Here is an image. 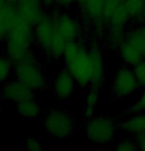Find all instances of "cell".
<instances>
[{"label": "cell", "instance_id": "1", "mask_svg": "<svg viewBox=\"0 0 145 151\" xmlns=\"http://www.w3.org/2000/svg\"><path fill=\"white\" fill-rule=\"evenodd\" d=\"M64 69L76 81L78 86L89 87L92 81V65L89 43L83 37L69 42L62 56Z\"/></svg>", "mask_w": 145, "mask_h": 151}, {"label": "cell", "instance_id": "2", "mask_svg": "<svg viewBox=\"0 0 145 151\" xmlns=\"http://www.w3.org/2000/svg\"><path fill=\"white\" fill-rule=\"evenodd\" d=\"M35 44L34 26L18 14L4 39V54L13 63L33 52Z\"/></svg>", "mask_w": 145, "mask_h": 151}, {"label": "cell", "instance_id": "3", "mask_svg": "<svg viewBox=\"0 0 145 151\" xmlns=\"http://www.w3.org/2000/svg\"><path fill=\"white\" fill-rule=\"evenodd\" d=\"M13 78L26 84L34 91H43L47 86L43 65L40 58L34 52L14 63Z\"/></svg>", "mask_w": 145, "mask_h": 151}, {"label": "cell", "instance_id": "4", "mask_svg": "<svg viewBox=\"0 0 145 151\" xmlns=\"http://www.w3.org/2000/svg\"><path fill=\"white\" fill-rule=\"evenodd\" d=\"M119 124L108 116H96L86 121L84 134L90 142L97 145H107L116 137Z\"/></svg>", "mask_w": 145, "mask_h": 151}, {"label": "cell", "instance_id": "5", "mask_svg": "<svg viewBox=\"0 0 145 151\" xmlns=\"http://www.w3.org/2000/svg\"><path fill=\"white\" fill-rule=\"evenodd\" d=\"M141 87L131 67L123 65L114 72L110 83V91L114 99H125L134 95Z\"/></svg>", "mask_w": 145, "mask_h": 151}, {"label": "cell", "instance_id": "6", "mask_svg": "<svg viewBox=\"0 0 145 151\" xmlns=\"http://www.w3.org/2000/svg\"><path fill=\"white\" fill-rule=\"evenodd\" d=\"M44 127L47 132L55 138L70 137L76 129L74 119L67 111L50 109L44 120Z\"/></svg>", "mask_w": 145, "mask_h": 151}, {"label": "cell", "instance_id": "7", "mask_svg": "<svg viewBox=\"0 0 145 151\" xmlns=\"http://www.w3.org/2000/svg\"><path fill=\"white\" fill-rule=\"evenodd\" d=\"M50 13L53 19L56 34L64 38L68 43L82 38L84 28L79 18L74 17L67 11L59 10L55 7H53Z\"/></svg>", "mask_w": 145, "mask_h": 151}, {"label": "cell", "instance_id": "8", "mask_svg": "<svg viewBox=\"0 0 145 151\" xmlns=\"http://www.w3.org/2000/svg\"><path fill=\"white\" fill-rule=\"evenodd\" d=\"M34 34L36 46L47 55L55 35V26L50 12H47V14L34 26Z\"/></svg>", "mask_w": 145, "mask_h": 151}, {"label": "cell", "instance_id": "9", "mask_svg": "<svg viewBox=\"0 0 145 151\" xmlns=\"http://www.w3.org/2000/svg\"><path fill=\"white\" fill-rule=\"evenodd\" d=\"M35 92L36 91L21 83L20 81L16 80L15 78H11L10 80L2 83L0 97L5 101L18 104L27 99L35 98Z\"/></svg>", "mask_w": 145, "mask_h": 151}, {"label": "cell", "instance_id": "10", "mask_svg": "<svg viewBox=\"0 0 145 151\" xmlns=\"http://www.w3.org/2000/svg\"><path fill=\"white\" fill-rule=\"evenodd\" d=\"M89 53L92 65L91 86L102 88L106 80V65L103 55V49L100 42L94 40L89 43Z\"/></svg>", "mask_w": 145, "mask_h": 151}, {"label": "cell", "instance_id": "11", "mask_svg": "<svg viewBox=\"0 0 145 151\" xmlns=\"http://www.w3.org/2000/svg\"><path fill=\"white\" fill-rule=\"evenodd\" d=\"M77 86L78 84L74 78L64 69L53 78L50 89L57 99L64 101L74 94Z\"/></svg>", "mask_w": 145, "mask_h": 151}, {"label": "cell", "instance_id": "12", "mask_svg": "<svg viewBox=\"0 0 145 151\" xmlns=\"http://www.w3.org/2000/svg\"><path fill=\"white\" fill-rule=\"evenodd\" d=\"M18 14L23 20L35 26L47 14L41 0H20L16 4Z\"/></svg>", "mask_w": 145, "mask_h": 151}, {"label": "cell", "instance_id": "13", "mask_svg": "<svg viewBox=\"0 0 145 151\" xmlns=\"http://www.w3.org/2000/svg\"><path fill=\"white\" fill-rule=\"evenodd\" d=\"M117 52L122 64L131 68L144 59L139 48L126 37L117 49Z\"/></svg>", "mask_w": 145, "mask_h": 151}, {"label": "cell", "instance_id": "14", "mask_svg": "<svg viewBox=\"0 0 145 151\" xmlns=\"http://www.w3.org/2000/svg\"><path fill=\"white\" fill-rule=\"evenodd\" d=\"M119 128L122 132L136 137L145 134V112L128 114L119 123Z\"/></svg>", "mask_w": 145, "mask_h": 151}, {"label": "cell", "instance_id": "15", "mask_svg": "<svg viewBox=\"0 0 145 151\" xmlns=\"http://www.w3.org/2000/svg\"><path fill=\"white\" fill-rule=\"evenodd\" d=\"M17 17L16 4L0 0V42H4L9 29Z\"/></svg>", "mask_w": 145, "mask_h": 151}, {"label": "cell", "instance_id": "16", "mask_svg": "<svg viewBox=\"0 0 145 151\" xmlns=\"http://www.w3.org/2000/svg\"><path fill=\"white\" fill-rule=\"evenodd\" d=\"M128 31V29L126 28L108 26L104 37L106 47H108L109 49L117 50L119 45L122 44V42L125 40Z\"/></svg>", "mask_w": 145, "mask_h": 151}, {"label": "cell", "instance_id": "17", "mask_svg": "<svg viewBox=\"0 0 145 151\" xmlns=\"http://www.w3.org/2000/svg\"><path fill=\"white\" fill-rule=\"evenodd\" d=\"M16 112L24 119L33 120L40 116L42 108L40 103L35 98H30L16 104Z\"/></svg>", "mask_w": 145, "mask_h": 151}, {"label": "cell", "instance_id": "18", "mask_svg": "<svg viewBox=\"0 0 145 151\" xmlns=\"http://www.w3.org/2000/svg\"><path fill=\"white\" fill-rule=\"evenodd\" d=\"M107 24L108 26H114V27L129 29V26L131 24V19L125 8V3H122L114 10V13L111 14V16L107 21Z\"/></svg>", "mask_w": 145, "mask_h": 151}, {"label": "cell", "instance_id": "19", "mask_svg": "<svg viewBox=\"0 0 145 151\" xmlns=\"http://www.w3.org/2000/svg\"><path fill=\"white\" fill-rule=\"evenodd\" d=\"M125 5L131 19V23L133 25L141 24V17L145 8V0H126Z\"/></svg>", "mask_w": 145, "mask_h": 151}, {"label": "cell", "instance_id": "20", "mask_svg": "<svg viewBox=\"0 0 145 151\" xmlns=\"http://www.w3.org/2000/svg\"><path fill=\"white\" fill-rule=\"evenodd\" d=\"M14 63L5 55H0V83H4L5 81L13 77Z\"/></svg>", "mask_w": 145, "mask_h": 151}, {"label": "cell", "instance_id": "21", "mask_svg": "<svg viewBox=\"0 0 145 151\" xmlns=\"http://www.w3.org/2000/svg\"><path fill=\"white\" fill-rule=\"evenodd\" d=\"M101 100V88L90 86L89 89L84 97V106L90 108H97V105Z\"/></svg>", "mask_w": 145, "mask_h": 151}, {"label": "cell", "instance_id": "22", "mask_svg": "<svg viewBox=\"0 0 145 151\" xmlns=\"http://www.w3.org/2000/svg\"><path fill=\"white\" fill-rule=\"evenodd\" d=\"M114 149L117 151H136L138 150V147L134 137H125L120 139L114 145Z\"/></svg>", "mask_w": 145, "mask_h": 151}, {"label": "cell", "instance_id": "23", "mask_svg": "<svg viewBox=\"0 0 145 151\" xmlns=\"http://www.w3.org/2000/svg\"><path fill=\"white\" fill-rule=\"evenodd\" d=\"M138 112H145V87L141 88L139 97L137 98L134 103L128 108V114L138 113Z\"/></svg>", "mask_w": 145, "mask_h": 151}, {"label": "cell", "instance_id": "24", "mask_svg": "<svg viewBox=\"0 0 145 151\" xmlns=\"http://www.w3.org/2000/svg\"><path fill=\"white\" fill-rule=\"evenodd\" d=\"M132 70L134 72V75L136 77V80L139 83L141 88L145 87V59L140 61L138 64L132 67Z\"/></svg>", "mask_w": 145, "mask_h": 151}, {"label": "cell", "instance_id": "25", "mask_svg": "<svg viewBox=\"0 0 145 151\" xmlns=\"http://www.w3.org/2000/svg\"><path fill=\"white\" fill-rule=\"evenodd\" d=\"M26 145L27 148L32 151H41L44 149L43 144L38 138L35 137H28L26 140Z\"/></svg>", "mask_w": 145, "mask_h": 151}, {"label": "cell", "instance_id": "26", "mask_svg": "<svg viewBox=\"0 0 145 151\" xmlns=\"http://www.w3.org/2000/svg\"><path fill=\"white\" fill-rule=\"evenodd\" d=\"M75 4H77V0H55L54 7L59 10L67 11Z\"/></svg>", "mask_w": 145, "mask_h": 151}, {"label": "cell", "instance_id": "27", "mask_svg": "<svg viewBox=\"0 0 145 151\" xmlns=\"http://www.w3.org/2000/svg\"><path fill=\"white\" fill-rule=\"evenodd\" d=\"M96 116V108H90L84 106L83 109V118L85 121H88Z\"/></svg>", "mask_w": 145, "mask_h": 151}, {"label": "cell", "instance_id": "28", "mask_svg": "<svg viewBox=\"0 0 145 151\" xmlns=\"http://www.w3.org/2000/svg\"><path fill=\"white\" fill-rule=\"evenodd\" d=\"M134 139L136 141L138 150L145 151V134H141L136 135V137H134Z\"/></svg>", "mask_w": 145, "mask_h": 151}, {"label": "cell", "instance_id": "29", "mask_svg": "<svg viewBox=\"0 0 145 151\" xmlns=\"http://www.w3.org/2000/svg\"><path fill=\"white\" fill-rule=\"evenodd\" d=\"M41 2L43 3V5L46 8H52V7H54L55 0H41Z\"/></svg>", "mask_w": 145, "mask_h": 151}, {"label": "cell", "instance_id": "30", "mask_svg": "<svg viewBox=\"0 0 145 151\" xmlns=\"http://www.w3.org/2000/svg\"><path fill=\"white\" fill-rule=\"evenodd\" d=\"M133 26L136 27V29L145 37V24L141 23V24H137V25H133Z\"/></svg>", "mask_w": 145, "mask_h": 151}, {"label": "cell", "instance_id": "31", "mask_svg": "<svg viewBox=\"0 0 145 151\" xmlns=\"http://www.w3.org/2000/svg\"><path fill=\"white\" fill-rule=\"evenodd\" d=\"M5 1L8 2V3H12V4H17L20 0H5Z\"/></svg>", "mask_w": 145, "mask_h": 151}, {"label": "cell", "instance_id": "32", "mask_svg": "<svg viewBox=\"0 0 145 151\" xmlns=\"http://www.w3.org/2000/svg\"><path fill=\"white\" fill-rule=\"evenodd\" d=\"M141 23L145 24V8L143 10V13H142V17H141Z\"/></svg>", "mask_w": 145, "mask_h": 151}, {"label": "cell", "instance_id": "33", "mask_svg": "<svg viewBox=\"0 0 145 151\" xmlns=\"http://www.w3.org/2000/svg\"><path fill=\"white\" fill-rule=\"evenodd\" d=\"M84 1V0H77V5H79V4H81Z\"/></svg>", "mask_w": 145, "mask_h": 151}, {"label": "cell", "instance_id": "34", "mask_svg": "<svg viewBox=\"0 0 145 151\" xmlns=\"http://www.w3.org/2000/svg\"><path fill=\"white\" fill-rule=\"evenodd\" d=\"M1 115H2V110H1V108H0V117H1Z\"/></svg>", "mask_w": 145, "mask_h": 151}, {"label": "cell", "instance_id": "35", "mask_svg": "<svg viewBox=\"0 0 145 151\" xmlns=\"http://www.w3.org/2000/svg\"><path fill=\"white\" fill-rule=\"evenodd\" d=\"M120 1H122V2H123V3H125V2L126 1V0H120Z\"/></svg>", "mask_w": 145, "mask_h": 151}]
</instances>
